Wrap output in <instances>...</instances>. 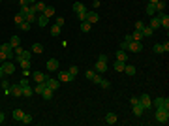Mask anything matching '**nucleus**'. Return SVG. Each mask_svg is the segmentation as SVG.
<instances>
[{
	"label": "nucleus",
	"instance_id": "f257e3e1",
	"mask_svg": "<svg viewBox=\"0 0 169 126\" xmlns=\"http://www.w3.org/2000/svg\"><path fill=\"white\" fill-rule=\"evenodd\" d=\"M73 12L77 13L79 21H86V6H85L83 2H75L73 4Z\"/></svg>",
	"mask_w": 169,
	"mask_h": 126
},
{
	"label": "nucleus",
	"instance_id": "f03ea898",
	"mask_svg": "<svg viewBox=\"0 0 169 126\" xmlns=\"http://www.w3.org/2000/svg\"><path fill=\"white\" fill-rule=\"evenodd\" d=\"M154 117H156V120L160 124H167L169 122V111H167V109H156Z\"/></svg>",
	"mask_w": 169,
	"mask_h": 126
},
{
	"label": "nucleus",
	"instance_id": "7ed1b4c3",
	"mask_svg": "<svg viewBox=\"0 0 169 126\" xmlns=\"http://www.w3.org/2000/svg\"><path fill=\"white\" fill-rule=\"evenodd\" d=\"M8 94H12V96H15V98H21V96H23V87H21L19 83H15V85L9 87Z\"/></svg>",
	"mask_w": 169,
	"mask_h": 126
},
{
	"label": "nucleus",
	"instance_id": "20e7f679",
	"mask_svg": "<svg viewBox=\"0 0 169 126\" xmlns=\"http://www.w3.org/2000/svg\"><path fill=\"white\" fill-rule=\"evenodd\" d=\"M152 104H154L156 109H167V111H169V100L167 98H156Z\"/></svg>",
	"mask_w": 169,
	"mask_h": 126
},
{
	"label": "nucleus",
	"instance_id": "39448f33",
	"mask_svg": "<svg viewBox=\"0 0 169 126\" xmlns=\"http://www.w3.org/2000/svg\"><path fill=\"white\" fill-rule=\"evenodd\" d=\"M126 51H130V53H141L143 51V43L141 42H134V40H132L130 43H128V49Z\"/></svg>",
	"mask_w": 169,
	"mask_h": 126
},
{
	"label": "nucleus",
	"instance_id": "423d86ee",
	"mask_svg": "<svg viewBox=\"0 0 169 126\" xmlns=\"http://www.w3.org/2000/svg\"><path fill=\"white\" fill-rule=\"evenodd\" d=\"M86 77H88L94 85H100V81H101V73H98L96 70H88V72H86Z\"/></svg>",
	"mask_w": 169,
	"mask_h": 126
},
{
	"label": "nucleus",
	"instance_id": "0eeeda50",
	"mask_svg": "<svg viewBox=\"0 0 169 126\" xmlns=\"http://www.w3.org/2000/svg\"><path fill=\"white\" fill-rule=\"evenodd\" d=\"M73 79H75V75H71L68 70H64V72L58 73V81H62V83H71Z\"/></svg>",
	"mask_w": 169,
	"mask_h": 126
},
{
	"label": "nucleus",
	"instance_id": "6e6552de",
	"mask_svg": "<svg viewBox=\"0 0 169 126\" xmlns=\"http://www.w3.org/2000/svg\"><path fill=\"white\" fill-rule=\"evenodd\" d=\"M2 70L6 75H12V73H15V64L12 60H6V62H2Z\"/></svg>",
	"mask_w": 169,
	"mask_h": 126
},
{
	"label": "nucleus",
	"instance_id": "1a4fd4ad",
	"mask_svg": "<svg viewBox=\"0 0 169 126\" xmlns=\"http://www.w3.org/2000/svg\"><path fill=\"white\" fill-rule=\"evenodd\" d=\"M45 85H47V89H51V90H58L60 89V81L55 79V77H47L45 79Z\"/></svg>",
	"mask_w": 169,
	"mask_h": 126
},
{
	"label": "nucleus",
	"instance_id": "9d476101",
	"mask_svg": "<svg viewBox=\"0 0 169 126\" xmlns=\"http://www.w3.org/2000/svg\"><path fill=\"white\" fill-rule=\"evenodd\" d=\"M94 70H96V72H98V73H105L107 72V60H96V64H94Z\"/></svg>",
	"mask_w": 169,
	"mask_h": 126
},
{
	"label": "nucleus",
	"instance_id": "9b49d317",
	"mask_svg": "<svg viewBox=\"0 0 169 126\" xmlns=\"http://www.w3.org/2000/svg\"><path fill=\"white\" fill-rule=\"evenodd\" d=\"M139 104L143 105V109H150L152 107V102H150V96H148V94H141V96H139Z\"/></svg>",
	"mask_w": 169,
	"mask_h": 126
},
{
	"label": "nucleus",
	"instance_id": "f8f14e48",
	"mask_svg": "<svg viewBox=\"0 0 169 126\" xmlns=\"http://www.w3.org/2000/svg\"><path fill=\"white\" fill-rule=\"evenodd\" d=\"M158 17H160V27H163V28H169V15H165V12L163 13H158Z\"/></svg>",
	"mask_w": 169,
	"mask_h": 126
},
{
	"label": "nucleus",
	"instance_id": "ddd939ff",
	"mask_svg": "<svg viewBox=\"0 0 169 126\" xmlns=\"http://www.w3.org/2000/svg\"><path fill=\"white\" fill-rule=\"evenodd\" d=\"M86 21H88L90 24H94V23L100 21V15L96 13V12H86Z\"/></svg>",
	"mask_w": 169,
	"mask_h": 126
},
{
	"label": "nucleus",
	"instance_id": "4468645a",
	"mask_svg": "<svg viewBox=\"0 0 169 126\" xmlns=\"http://www.w3.org/2000/svg\"><path fill=\"white\" fill-rule=\"evenodd\" d=\"M47 70H49V72H56V70H58V60H56V58L47 60Z\"/></svg>",
	"mask_w": 169,
	"mask_h": 126
},
{
	"label": "nucleus",
	"instance_id": "2eb2a0df",
	"mask_svg": "<svg viewBox=\"0 0 169 126\" xmlns=\"http://www.w3.org/2000/svg\"><path fill=\"white\" fill-rule=\"evenodd\" d=\"M32 77H34V81H36V83H45L47 75L42 73V72H34V73H32Z\"/></svg>",
	"mask_w": 169,
	"mask_h": 126
},
{
	"label": "nucleus",
	"instance_id": "dca6fc26",
	"mask_svg": "<svg viewBox=\"0 0 169 126\" xmlns=\"http://www.w3.org/2000/svg\"><path fill=\"white\" fill-rule=\"evenodd\" d=\"M36 23H38L40 27H47V24H49V17H47V15H43V13H40V15H38V21H36Z\"/></svg>",
	"mask_w": 169,
	"mask_h": 126
},
{
	"label": "nucleus",
	"instance_id": "f3484780",
	"mask_svg": "<svg viewBox=\"0 0 169 126\" xmlns=\"http://www.w3.org/2000/svg\"><path fill=\"white\" fill-rule=\"evenodd\" d=\"M150 28H152V30L160 28V17H158V13H156V15H152V17H150Z\"/></svg>",
	"mask_w": 169,
	"mask_h": 126
},
{
	"label": "nucleus",
	"instance_id": "a211bd4d",
	"mask_svg": "<svg viewBox=\"0 0 169 126\" xmlns=\"http://www.w3.org/2000/svg\"><path fill=\"white\" fill-rule=\"evenodd\" d=\"M154 8H156V13H163L165 12V0H158L154 4Z\"/></svg>",
	"mask_w": 169,
	"mask_h": 126
},
{
	"label": "nucleus",
	"instance_id": "6ab92c4d",
	"mask_svg": "<svg viewBox=\"0 0 169 126\" xmlns=\"http://www.w3.org/2000/svg\"><path fill=\"white\" fill-rule=\"evenodd\" d=\"M34 94V89H30V85H24L23 87V98H30Z\"/></svg>",
	"mask_w": 169,
	"mask_h": 126
},
{
	"label": "nucleus",
	"instance_id": "aec40b11",
	"mask_svg": "<svg viewBox=\"0 0 169 126\" xmlns=\"http://www.w3.org/2000/svg\"><path fill=\"white\" fill-rule=\"evenodd\" d=\"M53 94H55V90H51V89H45L43 92H42V98L49 102V100H53Z\"/></svg>",
	"mask_w": 169,
	"mask_h": 126
},
{
	"label": "nucleus",
	"instance_id": "412c9836",
	"mask_svg": "<svg viewBox=\"0 0 169 126\" xmlns=\"http://www.w3.org/2000/svg\"><path fill=\"white\" fill-rule=\"evenodd\" d=\"M117 60H128V53L124 51V49H119V51H117Z\"/></svg>",
	"mask_w": 169,
	"mask_h": 126
},
{
	"label": "nucleus",
	"instance_id": "4be33fe9",
	"mask_svg": "<svg viewBox=\"0 0 169 126\" xmlns=\"http://www.w3.org/2000/svg\"><path fill=\"white\" fill-rule=\"evenodd\" d=\"M105 122H107V124H115V122H117V115H115V113H107V115H105Z\"/></svg>",
	"mask_w": 169,
	"mask_h": 126
},
{
	"label": "nucleus",
	"instance_id": "5701e85b",
	"mask_svg": "<svg viewBox=\"0 0 169 126\" xmlns=\"http://www.w3.org/2000/svg\"><path fill=\"white\" fill-rule=\"evenodd\" d=\"M34 9H36V13H38V15H40V13H43V9H45V4L38 0V2L34 4Z\"/></svg>",
	"mask_w": 169,
	"mask_h": 126
},
{
	"label": "nucleus",
	"instance_id": "b1692460",
	"mask_svg": "<svg viewBox=\"0 0 169 126\" xmlns=\"http://www.w3.org/2000/svg\"><path fill=\"white\" fill-rule=\"evenodd\" d=\"M143 111H145V109H143L141 104H135V105H134V115H135V117H141Z\"/></svg>",
	"mask_w": 169,
	"mask_h": 126
},
{
	"label": "nucleus",
	"instance_id": "393cba45",
	"mask_svg": "<svg viewBox=\"0 0 169 126\" xmlns=\"http://www.w3.org/2000/svg\"><path fill=\"white\" fill-rule=\"evenodd\" d=\"M124 66H126L124 60H115V70L117 72H124Z\"/></svg>",
	"mask_w": 169,
	"mask_h": 126
},
{
	"label": "nucleus",
	"instance_id": "a878e982",
	"mask_svg": "<svg viewBox=\"0 0 169 126\" xmlns=\"http://www.w3.org/2000/svg\"><path fill=\"white\" fill-rule=\"evenodd\" d=\"M152 32H154V30H152L150 27H147V24H145V28H143V30H141V34H143V38H150V36H152Z\"/></svg>",
	"mask_w": 169,
	"mask_h": 126
},
{
	"label": "nucleus",
	"instance_id": "bb28decb",
	"mask_svg": "<svg viewBox=\"0 0 169 126\" xmlns=\"http://www.w3.org/2000/svg\"><path fill=\"white\" fill-rule=\"evenodd\" d=\"M32 53H34V55L43 53V45H42V43H34V45H32Z\"/></svg>",
	"mask_w": 169,
	"mask_h": 126
},
{
	"label": "nucleus",
	"instance_id": "cd10ccee",
	"mask_svg": "<svg viewBox=\"0 0 169 126\" xmlns=\"http://www.w3.org/2000/svg\"><path fill=\"white\" fill-rule=\"evenodd\" d=\"M43 15H47V17L51 19L55 15V8L53 6H45V9H43Z\"/></svg>",
	"mask_w": 169,
	"mask_h": 126
},
{
	"label": "nucleus",
	"instance_id": "c85d7f7f",
	"mask_svg": "<svg viewBox=\"0 0 169 126\" xmlns=\"http://www.w3.org/2000/svg\"><path fill=\"white\" fill-rule=\"evenodd\" d=\"M124 73H126V75H134V73H135V66L126 64V66H124Z\"/></svg>",
	"mask_w": 169,
	"mask_h": 126
},
{
	"label": "nucleus",
	"instance_id": "c756f323",
	"mask_svg": "<svg viewBox=\"0 0 169 126\" xmlns=\"http://www.w3.org/2000/svg\"><path fill=\"white\" fill-rule=\"evenodd\" d=\"M60 28L62 27H58V24H53V27H51V36H60Z\"/></svg>",
	"mask_w": 169,
	"mask_h": 126
},
{
	"label": "nucleus",
	"instance_id": "7c9ffc66",
	"mask_svg": "<svg viewBox=\"0 0 169 126\" xmlns=\"http://www.w3.org/2000/svg\"><path fill=\"white\" fill-rule=\"evenodd\" d=\"M45 89H47V85H45V83H38V85H36V89H34V92L36 94H42Z\"/></svg>",
	"mask_w": 169,
	"mask_h": 126
},
{
	"label": "nucleus",
	"instance_id": "2f4dec72",
	"mask_svg": "<svg viewBox=\"0 0 169 126\" xmlns=\"http://www.w3.org/2000/svg\"><path fill=\"white\" fill-rule=\"evenodd\" d=\"M24 19H27V21H28L30 24H32V23H36V21H38V13H34V12H32V13H28Z\"/></svg>",
	"mask_w": 169,
	"mask_h": 126
},
{
	"label": "nucleus",
	"instance_id": "473e14b6",
	"mask_svg": "<svg viewBox=\"0 0 169 126\" xmlns=\"http://www.w3.org/2000/svg\"><path fill=\"white\" fill-rule=\"evenodd\" d=\"M9 43H12V47H17V45H21V38H19V36H12V38H9Z\"/></svg>",
	"mask_w": 169,
	"mask_h": 126
},
{
	"label": "nucleus",
	"instance_id": "72a5a7b5",
	"mask_svg": "<svg viewBox=\"0 0 169 126\" xmlns=\"http://www.w3.org/2000/svg\"><path fill=\"white\" fill-rule=\"evenodd\" d=\"M13 21H15V24L19 27V24H21V23H24L27 19H24V15H23V13H17V15H15V19H13Z\"/></svg>",
	"mask_w": 169,
	"mask_h": 126
},
{
	"label": "nucleus",
	"instance_id": "f704fd0d",
	"mask_svg": "<svg viewBox=\"0 0 169 126\" xmlns=\"http://www.w3.org/2000/svg\"><path fill=\"white\" fill-rule=\"evenodd\" d=\"M147 15H150V17H152V15H156V8H154V4L148 2V6H147Z\"/></svg>",
	"mask_w": 169,
	"mask_h": 126
},
{
	"label": "nucleus",
	"instance_id": "c9c22d12",
	"mask_svg": "<svg viewBox=\"0 0 169 126\" xmlns=\"http://www.w3.org/2000/svg\"><path fill=\"white\" fill-rule=\"evenodd\" d=\"M132 40H134V42H141V40H143V34H141V30H135V32L132 34Z\"/></svg>",
	"mask_w": 169,
	"mask_h": 126
},
{
	"label": "nucleus",
	"instance_id": "e433bc0d",
	"mask_svg": "<svg viewBox=\"0 0 169 126\" xmlns=\"http://www.w3.org/2000/svg\"><path fill=\"white\" fill-rule=\"evenodd\" d=\"M23 115H24L23 109H15V111H13V119H15V120H21V119H23Z\"/></svg>",
	"mask_w": 169,
	"mask_h": 126
},
{
	"label": "nucleus",
	"instance_id": "4c0bfd02",
	"mask_svg": "<svg viewBox=\"0 0 169 126\" xmlns=\"http://www.w3.org/2000/svg\"><path fill=\"white\" fill-rule=\"evenodd\" d=\"M90 27L92 24L88 21H81V30H83V32H90Z\"/></svg>",
	"mask_w": 169,
	"mask_h": 126
},
{
	"label": "nucleus",
	"instance_id": "58836bf2",
	"mask_svg": "<svg viewBox=\"0 0 169 126\" xmlns=\"http://www.w3.org/2000/svg\"><path fill=\"white\" fill-rule=\"evenodd\" d=\"M21 122H23V124H30V122H32V117L24 113V115H23V119H21Z\"/></svg>",
	"mask_w": 169,
	"mask_h": 126
},
{
	"label": "nucleus",
	"instance_id": "ea45409f",
	"mask_svg": "<svg viewBox=\"0 0 169 126\" xmlns=\"http://www.w3.org/2000/svg\"><path fill=\"white\" fill-rule=\"evenodd\" d=\"M154 53H158V55L163 53V43H156L154 45Z\"/></svg>",
	"mask_w": 169,
	"mask_h": 126
},
{
	"label": "nucleus",
	"instance_id": "a19ab883",
	"mask_svg": "<svg viewBox=\"0 0 169 126\" xmlns=\"http://www.w3.org/2000/svg\"><path fill=\"white\" fill-rule=\"evenodd\" d=\"M100 87H101V89H109V87H111V83L107 81V79H101V81H100Z\"/></svg>",
	"mask_w": 169,
	"mask_h": 126
},
{
	"label": "nucleus",
	"instance_id": "79ce46f5",
	"mask_svg": "<svg viewBox=\"0 0 169 126\" xmlns=\"http://www.w3.org/2000/svg\"><path fill=\"white\" fill-rule=\"evenodd\" d=\"M145 28V23L143 21H135V30H143Z\"/></svg>",
	"mask_w": 169,
	"mask_h": 126
},
{
	"label": "nucleus",
	"instance_id": "37998d69",
	"mask_svg": "<svg viewBox=\"0 0 169 126\" xmlns=\"http://www.w3.org/2000/svg\"><path fill=\"white\" fill-rule=\"evenodd\" d=\"M68 72H70L71 75H77V73H79V68H77V66H71V68L68 70Z\"/></svg>",
	"mask_w": 169,
	"mask_h": 126
},
{
	"label": "nucleus",
	"instance_id": "c03bdc74",
	"mask_svg": "<svg viewBox=\"0 0 169 126\" xmlns=\"http://www.w3.org/2000/svg\"><path fill=\"white\" fill-rule=\"evenodd\" d=\"M9 87H12V85H9V83L6 81V79H2V89L6 90V92H8V90H9Z\"/></svg>",
	"mask_w": 169,
	"mask_h": 126
},
{
	"label": "nucleus",
	"instance_id": "a18cd8bd",
	"mask_svg": "<svg viewBox=\"0 0 169 126\" xmlns=\"http://www.w3.org/2000/svg\"><path fill=\"white\" fill-rule=\"evenodd\" d=\"M19 27H21L23 30H30V23H28V21H24V23H21V24H19Z\"/></svg>",
	"mask_w": 169,
	"mask_h": 126
},
{
	"label": "nucleus",
	"instance_id": "49530a36",
	"mask_svg": "<svg viewBox=\"0 0 169 126\" xmlns=\"http://www.w3.org/2000/svg\"><path fill=\"white\" fill-rule=\"evenodd\" d=\"M64 23H66L64 17H56V23H55V24H58V27H64Z\"/></svg>",
	"mask_w": 169,
	"mask_h": 126
},
{
	"label": "nucleus",
	"instance_id": "de8ad7c7",
	"mask_svg": "<svg viewBox=\"0 0 169 126\" xmlns=\"http://www.w3.org/2000/svg\"><path fill=\"white\" fill-rule=\"evenodd\" d=\"M6 60H8L6 53H4V51H0V64H2V62H6Z\"/></svg>",
	"mask_w": 169,
	"mask_h": 126
},
{
	"label": "nucleus",
	"instance_id": "09e8293b",
	"mask_svg": "<svg viewBox=\"0 0 169 126\" xmlns=\"http://www.w3.org/2000/svg\"><path fill=\"white\" fill-rule=\"evenodd\" d=\"M19 85H21V87H24V85H28V79H27V77H23L21 81H19Z\"/></svg>",
	"mask_w": 169,
	"mask_h": 126
},
{
	"label": "nucleus",
	"instance_id": "8fccbe9b",
	"mask_svg": "<svg viewBox=\"0 0 169 126\" xmlns=\"http://www.w3.org/2000/svg\"><path fill=\"white\" fill-rule=\"evenodd\" d=\"M23 58H27V60H30V51H23Z\"/></svg>",
	"mask_w": 169,
	"mask_h": 126
},
{
	"label": "nucleus",
	"instance_id": "3c124183",
	"mask_svg": "<svg viewBox=\"0 0 169 126\" xmlns=\"http://www.w3.org/2000/svg\"><path fill=\"white\" fill-rule=\"evenodd\" d=\"M130 102H132V105H135V104H139V98H137V96H134V98L130 100Z\"/></svg>",
	"mask_w": 169,
	"mask_h": 126
},
{
	"label": "nucleus",
	"instance_id": "603ef678",
	"mask_svg": "<svg viewBox=\"0 0 169 126\" xmlns=\"http://www.w3.org/2000/svg\"><path fill=\"white\" fill-rule=\"evenodd\" d=\"M124 42H126V43H130V42H132V34H128V36H124Z\"/></svg>",
	"mask_w": 169,
	"mask_h": 126
},
{
	"label": "nucleus",
	"instance_id": "864d4df0",
	"mask_svg": "<svg viewBox=\"0 0 169 126\" xmlns=\"http://www.w3.org/2000/svg\"><path fill=\"white\" fill-rule=\"evenodd\" d=\"M6 77V73H4V70H2V64H0V79H4Z\"/></svg>",
	"mask_w": 169,
	"mask_h": 126
},
{
	"label": "nucleus",
	"instance_id": "5fc2aeb1",
	"mask_svg": "<svg viewBox=\"0 0 169 126\" xmlns=\"http://www.w3.org/2000/svg\"><path fill=\"white\" fill-rule=\"evenodd\" d=\"M167 51H169V43L165 42V43H163V53H167Z\"/></svg>",
	"mask_w": 169,
	"mask_h": 126
},
{
	"label": "nucleus",
	"instance_id": "6e6d98bb",
	"mask_svg": "<svg viewBox=\"0 0 169 126\" xmlns=\"http://www.w3.org/2000/svg\"><path fill=\"white\" fill-rule=\"evenodd\" d=\"M120 49H124V51H126V49H128V43H126V42H122V43H120Z\"/></svg>",
	"mask_w": 169,
	"mask_h": 126
},
{
	"label": "nucleus",
	"instance_id": "4d7b16f0",
	"mask_svg": "<svg viewBox=\"0 0 169 126\" xmlns=\"http://www.w3.org/2000/svg\"><path fill=\"white\" fill-rule=\"evenodd\" d=\"M2 122H4V113L0 111V124H2Z\"/></svg>",
	"mask_w": 169,
	"mask_h": 126
},
{
	"label": "nucleus",
	"instance_id": "13d9d810",
	"mask_svg": "<svg viewBox=\"0 0 169 126\" xmlns=\"http://www.w3.org/2000/svg\"><path fill=\"white\" fill-rule=\"evenodd\" d=\"M38 0H27V4H36Z\"/></svg>",
	"mask_w": 169,
	"mask_h": 126
},
{
	"label": "nucleus",
	"instance_id": "bf43d9fd",
	"mask_svg": "<svg viewBox=\"0 0 169 126\" xmlns=\"http://www.w3.org/2000/svg\"><path fill=\"white\" fill-rule=\"evenodd\" d=\"M148 2H150V4H156V2H158V0H148Z\"/></svg>",
	"mask_w": 169,
	"mask_h": 126
},
{
	"label": "nucleus",
	"instance_id": "052dcab7",
	"mask_svg": "<svg viewBox=\"0 0 169 126\" xmlns=\"http://www.w3.org/2000/svg\"><path fill=\"white\" fill-rule=\"evenodd\" d=\"M0 47H2V43H0Z\"/></svg>",
	"mask_w": 169,
	"mask_h": 126
},
{
	"label": "nucleus",
	"instance_id": "680f3d73",
	"mask_svg": "<svg viewBox=\"0 0 169 126\" xmlns=\"http://www.w3.org/2000/svg\"><path fill=\"white\" fill-rule=\"evenodd\" d=\"M19 2H23V0H19Z\"/></svg>",
	"mask_w": 169,
	"mask_h": 126
}]
</instances>
